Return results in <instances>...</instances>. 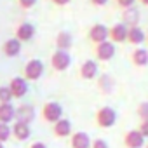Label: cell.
I'll return each instance as SVG.
<instances>
[{
	"instance_id": "obj_11",
	"label": "cell",
	"mask_w": 148,
	"mask_h": 148,
	"mask_svg": "<svg viewBox=\"0 0 148 148\" xmlns=\"http://www.w3.org/2000/svg\"><path fill=\"white\" fill-rule=\"evenodd\" d=\"M14 37H16L21 44H23V42H30V40H33V37H35V26H33L32 23H28V21L19 23V25L16 26Z\"/></svg>"
},
{
	"instance_id": "obj_24",
	"label": "cell",
	"mask_w": 148,
	"mask_h": 148,
	"mask_svg": "<svg viewBox=\"0 0 148 148\" xmlns=\"http://www.w3.org/2000/svg\"><path fill=\"white\" fill-rule=\"evenodd\" d=\"M12 101V94L9 86H0V103H11Z\"/></svg>"
},
{
	"instance_id": "obj_18",
	"label": "cell",
	"mask_w": 148,
	"mask_h": 148,
	"mask_svg": "<svg viewBox=\"0 0 148 148\" xmlns=\"http://www.w3.org/2000/svg\"><path fill=\"white\" fill-rule=\"evenodd\" d=\"M35 119V108L32 105H21L16 108V120L18 122H25V124H32Z\"/></svg>"
},
{
	"instance_id": "obj_22",
	"label": "cell",
	"mask_w": 148,
	"mask_h": 148,
	"mask_svg": "<svg viewBox=\"0 0 148 148\" xmlns=\"http://www.w3.org/2000/svg\"><path fill=\"white\" fill-rule=\"evenodd\" d=\"M98 86H99V89H101L103 94L113 92V79H112L110 75H101V77L98 79Z\"/></svg>"
},
{
	"instance_id": "obj_3",
	"label": "cell",
	"mask_w": 148,
	"mask_h": 148,
	"mask_svg": "<svg viewBox=\"0 0 148 148\" xmlns=\"http://www.w3.org/2000/svg\"><path fill=\"white\" fill-rule=\"evenodd\" d=\"M42 119L47 124H56L59 119H63V106L58 101H47L42 106Z\"/></svg>"
},
{
	"instance_id": "obj_15",
	"label": "cell",
	"mask_w": 148,
	"mask_h": 148,
	"mask_svg": "<svg viewBox=\"0 0 148 148\" xmlns=\"http://www.w3.org/2000/svg\"><path fill=\"white\" fill-rule=\"evenodd\" d=\"M91 143H92V139L89 138V134L82 132V131L73 132L70 136V146L71 148H91Z\"/></svg>"
},
{
	"instance_id": "obj_8",
	"label": "cell",
	"mask_w": 148,
	"mask_h": 148,
	"mask_svg": "<svg viewBox=\"0 0 148 148\" xmlns=\"http://www.w3.org/2000/svg\"><path fill=\"white\" fill-rule=\"evenodd\" d=\"M127 32L129 28L122 23H117L113 26L108 28V40L113 42V44H122V42H127Z\"/></svg>"
},
{
	"instance_id": "obj_31",
	"label": "cell",
	"mask_w": 148,
	"mask_h": 148,
	"mask_svg": "<svg viewBox=\"0 0 148 148\" xmlns=\"http://www.w3.org/2000/svg\"><path fill=\"white\" fill-rule=\"evenodd\" d=\"M89 2H91L92 5H96V7H103V5L108 4V0H89Z\"/></svg>"
},
{
	"instance_id": "obj_6",
	"label": "cell",
	"mask_w": 148,
	"mask_h": 148,
	"mask_svg": "<svg viewBox=\"0 0 148 148\" xmlns=\"http://www.w3.org/2000/svg\"><path fill=\"white\" fill-rule=\"evenodd\" d=\"M87 38H89L94 45H98V44H101V42H106V40H108V26L103 25V23L92 25V26L89 28V32H87Z\"/></svg>"
},
{
	"instance_id": "obj_34",
	"label": "cell",
	"mask_w": 148,
	"mask_h": 148,
	"mask_svg": "<svg viewBox=\"0 0 148 148\" xmlns=\"http://www.w3.org/2000/svg\"><path fill=\"white\" fill-rule=\"evenodd\" d=\"M0 148H5V146H4V143H0Z\"/></svg>"
},
{
	"instance_id": "obj_28",
	"label": "cell",
	"mask_w": 148,
	"mask_h": 148,
	"mask_svg": "<svg viewBox=\"0 0 148 148\" xmlns=\"http://www.w3.org/2000/svg\"><path fill=\"white\" fill-rule=\"evenodd\" d=\"M91 148H110V145H108L106 139H103V138H96V139H92Z\"/></svg>"
},
{
	"instance_id": "obj_26",
	"label": "cell",
	"mask_w": 148,
	"mask_h": 148,
	"mask_svg": "<svg viewBox=\"0 0 148 148\" xmlns=\"http://www.w3.org/2000/svg\"><path fill=\"white\" fill-rule=\"evenodd\" d=\"M138 2V0H113V4L117 9H129V7H134V4Z\"/></svg>"
},
{
	"instance_id": "obj_19",
	"label": "cell",
	"mask_w": 148,
	"mask_h": 148,
	"mask_svg": "<svg viewBox=\"0 0 148 148\" xmlns=\"http://www.w3.org/2000/svg\"><path fill=\"white\" fill-rule=\"evenodd\" d=\"M127 42L131 45H141L143 42H146V33L143 32L141 26H132L127 32Z\"/></svg>"
},
{
	"instance_id": "obj_9",
	"label": "cell",
	"mask_w": 148,
	"mask_h": 148,
	"mask_svg": "<svg viewBox=\"0 0 148 148\" xmlns=\"http://www.w3.org/2000/svg\"><path fill=\"white\" fill-rule=\"evenodd\" d=\"M145 138L138 129H131L124 134V146L125 148H145Z\"/></svg>"
},
{
	"instance_id": "obj_35",
	"label": "cell",
	"mask_w": 148,
	"mask_h": 148,
	"mask_svg": "<svg viewBox=\"0 0 148 148\" xmlns=\"http://www.w3.org/2000/svg\"><path fill=\"white\" fill-rule=\"evenodd\" d=\"M146 44H148V32H146Z\"/></svg>"
},
{
	"instance_id": "obj_4",
	"label": "cell",
	"mask_w": 148,
	"mask_h": 148,
	"mask_svg": "<svg viewBox=\"0 0 148 148\" xmlns=\"http://www.w3.org/2000/svg\"><path fill=\"white\" fill-rule=\"evenodd\" d=\"M71 64V56L68 51H54L51 54V68L54 71H64Z\"/></svg>"
},
{
	"instance_id": "obj_29",
	"label": "cell",
	"mask_w": 148,
	"mask_h": 148,
	"mask_svg": "<svg viewBox=\"0 0 148 148\" xmlns=\"http://www.w3.org/2000/svg\"><path fill=\"white\" fill-rule=\"evenodd\" d=\"M138 131L143 134V138L146 139L148 138V120H141L139 122V125H138Z\"/></svg>"
},
{
	"instance_id": "obj_13",
	"label": "cell",
	"mask_w": 148,
	"mask_h": 148,
	"mask_svg": "<svg viewBox=\"0 0 148 148\" xmlns=\"http://www.w3.org/2000/svg\"><path fill=\"white\" fill-rule=\"evenodd\" d=\"M139 19H141V12L138 7H129L122 11V25H125L127 28L139 26Z\"/></svg>"
},
{
	"instance_id": "obj_14",
	"label": "cell",
	"mask_w": 148,
	"mask_h": 148,
	"mask_svg": "<svg viewBox=\"0 0 148 148\" xmlns=\"http://www.w3.org/2000/svg\"><path fill=\"white\" fill-rule=\"evenodd\" d=\"M11 129H12L14 139H18V141H26V139L32 136L30 124H25V122H18V120H16V122H12Z\"/></svg>"
},
{
	"instance_id": "obj_2",
	"label": "cell",
	"mask_w": 148,
	"mask_h": 148,
	"mask_svg": "<svg viewBox=\"0 0 148 148\" xmlns=\"http://www.w3.org/2000/svg\"><path fill=\"white\" fill-rule=\"evenodd\" d=\"M96 124L98 127L101 129H110L117 124V112L112 108V106H101L98 112H96Z\"/></svg>"
},
{
	"instance_id": "obj_32",
	"label": "cell",
	"mask_w": 148,
	"mask_h": 148,
	"mask_svg": "<svg viewBox=\"0 0 148 148\" xmlns=\"http://www.w3.org/2000/svg\"><path fill=\"white\" fill-rule=\"evenodd\" d=\"M28 148H47V145H45V143H42V141H35V143H32Z\"/></svg>"
},
{
	"instance_id": "obj_21",
	"label": "cell",
	"mask_w": 148,
	"mask_h": 148,
	"mask_svg": "<svg viewBox=\"0 0 148 148\" xmlns=\"http://www.w3.org/2000/svg\"><path fill=\"white\" fill-rule=\"evenodd\" d=\"M71 45H73V37H71L70 32L63 30V32H59L56 35V47H58V51H70Z\"/></svg>"
},
{
	"instance_id": "obj_12",
	"label": "cell",
	"mask_w": 148,
	"mask_h": 148,
	"mask_svg": "<svg viewBox=\"0 0 148 148\" xmlns=\"http://www.w3.org/2000/svg\"><path fill=\"white\" fill-rule=\"evenodd\" d=\"M52 134L56 138H70L73 134V125L68 119H59L56 124H52Z\"/></svg>"
},
{
	"instance_id": "obj_1",
	"label": "cell",
	"mask_w": 148,
	"mask_h": 148,
	"mask_svg": "<svg viewBox=\"0 0 148 148\" xmlns=\"http://www.w3.org/2000/svg\"><path fill=\"white\" fill-rule=\"evenodd\" d=\"M42 75H44V63L40 59H37V58L30 59L23 66V79L26 82H37Z\"/></svg>"
},
{
	"instance_id": "obj_36",
	"label": "cell",
	"mask_w": 148,
	"mask_h": 148,
	"mask_svg": "<svg viewBox=\"0 0 148 148\" xmlns=\"http://www.w3.org/2000/svg\"><path fill=\"white\" fill-rule=\"evenodd\" d=\"M145 148H148V143H146V145H145Z\"/></svg>"
},
{
	"instance_id": "obj_10",
	"label": "cell",
	"mask_w": 148,
	"mask_h": 148,
	"mask_svg": "<svg viewBox=\"0 0 148 148\" xmlns=\"http://www.w3.org/2000/svg\"><path fill=\"white\" fill-rule=\"evenodd\" d=\"M98 71H99L98 61L87 59V61H84V63L80 64V68H79V75H80V79H84V80H92V79L98 77Z\"/></svg>"
},
{
	"instance_id": "obj_7",
	"label": "cell",
	"mask_w": 148,
	"mask_h": 148,
	"mask_svg": "<svg viewBox=\"0 0 148 148\" xmlns=\"http://www.w3.org/2000/svg\"><path fill=\"white\" fill-rule=\"evenodd\" d=\"M9 89H11V94L14 99H21L28 94V82L23 77H14L9 82Z\"/></svg>"
},
{
	"instance_id": "obj_20",
	"label": "cell",
	"mask_w": 148,
	"mask_h": 148,
	"mask_svg": "<svg viewBox=\"0 0 148 148\" xmlns=\"http://www.w3.org/2000/svg\"><path fill=\"white\" fill-rule=\"evenodd\" d=\"M131 63L138 68H145L148 64V51L143 47H138L131 52Z\"/></svg>"
},
{
	"instance_id": "obj_23",
	"label": "cell",
	"mask_w": 148,
	"mask_h": 148,
	"mask_svg": "<svg viewBox=\"0 0 148 148\" xmlns=\"http://www.w3.org/2000/svg\"><path fill=\"white\" fill-rule=\"evenodd\" d=\"M12 138V129L9 124H2L0 122V143H5Z\"/></svg>"
},
{
	"instance_id": "obj_27",
	"label": "cell",
	"mask_w": 148,
	"mask_h": 148,
	"mask_svg": "<svg viewBox=\"0 0 148 148\" xmlns=\"http://www.w3.org/2000/svg\"><path fill=\"white\" fill-rule=\"evenodd\" d=\"M16 2H18L19 9H23V11H28V9H32V7H35V5H37V2H38V0H16Z\"/></svg>"
},
{
	"instance_id": "obj_16",
	"label": "cell",
	"mask_w": 148,
	"mask_h": 148,
	"mask_svg": "<svg viewBox=\"0 0 148 148\" xmlns=\"http://www.w3.org/2000/svg\"><path fill=\"white\" fill-rule=\"evenodd\" d=\"M21 42L16 38V37H12V38H7L4 44H2V52H4V56H7V58H16V56H19V52H21Z\"/></svg>"
},
{
	"instance_id": "obj_5",
	"label": "cell",
	"mask_w": 148,
	"mask_h": 148,
	"mask_svg": "<svg viewBox=\"0 0 148 148\" xmlns=\"http://www.w3.org/2000/svg\"><path fill=\"white\" fill-rule=\"evenodd\" d=\"M115 52H117L115 44H113V42H110V40H106V42H101V44L94 45V56H96V59H98V61H110V59H113V58H115Z\"/></svg>"
},
{
	"instance_id": "obj_33",
	"label": "cell",
	"mask_w": 148,
	"mask_h": 148,
	"mask_svg": "<svg viewBox=\"0 0 148 148\" xmlns=\"http://www.w3.org/2000/svg\"><path fill=\"white\" fill-rule=\"evenodd\" d=\"M138 2H139L141 5H145V7H148V0H138Z\"/></svg>"
},
{
	"instance_id": "obj_25",
	"label": "cell",
	"mask_w": 148,
	"mask_h": 148,
	"mask_svg": "<svg viewBox=\"0 0 148 148\" xmlns=\"http://www.w3.org/2000/svg\"><path fill=\"white\" fill-rule=\"evenodd\" d=\"M136 113H138V117H139L141 120H148V101L139 103L138 108H136Z\"/></svg>"
},
{
	"instance_id": "obj_17",
	"label": "cell",
	"mask_w": 148,
	"mask_h": 148,
	"mask_svg": "<svg viewBox=\"0 0 148 148\" xmlns=\"http://www.w3.org/2000/svg\"><path fill=\"white\" fill-rule=\"evenodd\" d=\"M0 122L9 125L16 122V106L12 103H0Z\"/></svg>"
},
{
	"instance_id": "obj_30",
	"label": "cell",
	"mask_w": 148,
	"mask_h": 148,
	"mask_svg": "<svg viewBox=\"0 0 148 148\" xmlns=\"http://www.w3.org/2000/svg\"><path fill=\"white\" fill-rule=\"evenodd\" d=\"M51 2L54 4V5H58V7H64V5H68L71 0H51Z\"/></svg>"
}]
</instances>
